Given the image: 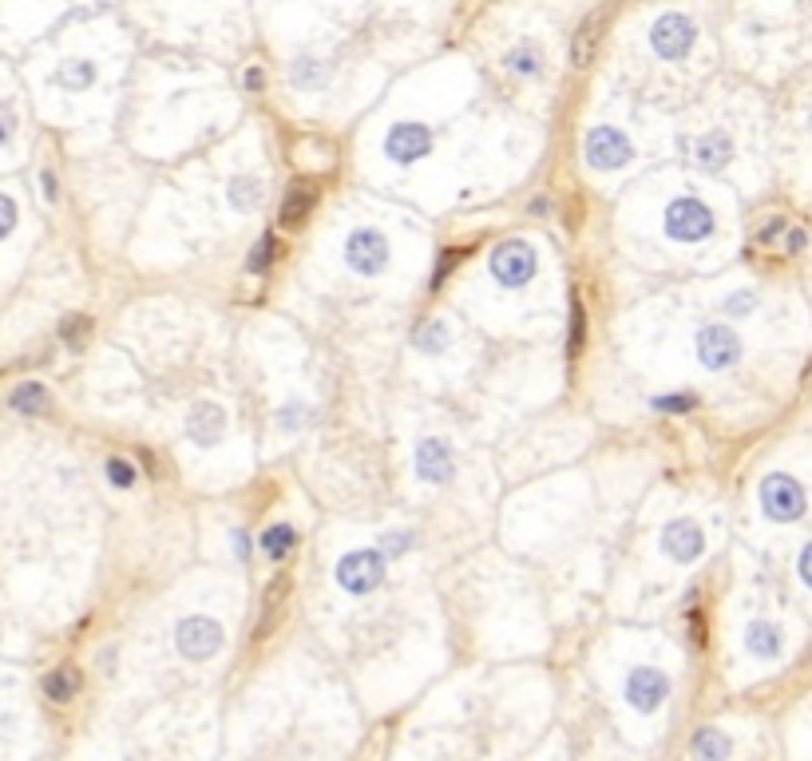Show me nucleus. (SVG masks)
<instances>
[{
  "instance_id": "obj_11",
  "label": "nucleus",
  "mask_w": 812,
  "mask_h": 761,
  "mask_svg": "<svg viewBox=\"0 0 812 761\" xmlns=\"http://www.w3.org/2000/svg\"><path fill=\"white\" fill-rule=\"evenodd\" d=\"M428 151H432V131L424 123H393L389 135H385V155L393 163H401V167L424 159Z\"/></svg>"
},
{
  "instance_id": "obj_16",
  "label": "nucleus",
  "mask_w": 812,
  "mask_h": 761,
  "mask_svg": "<svg viewBox=\"0 0 812 761\" xmlns=\"http://www.w3.org/2000/svg\"><path fill=\"white\" fill-rule=\"evenodd\" d=\"M313 207H317V183H309V179H298L290 191H286V199H282V207H278V222L286 226V230H298L305 218L313 215Z\"/></svg>"
},
{
  "instance_id": "obj_6",
  "label": "nucleus",
  "mask_w": 812,
  "mask_h": 761,
  "mask_svg": "<svg viewBox=\"0 0 812 761\" xmlns=\"http://www.w3.org/2000/svg\"><path fill=\"white\" fill-rule=\"evenodd\" d=\"M583 155H587V163H591L595 171H622V167L634 159V143H630L618 127L599 123V127L587 131V139H583Z\"/></svg>"
},
{
  "instance_id": "obj_45",
  "label": "nucleus",
  "mask_w": 812,
  "mask_h": 761,
  "mask_svg": "<svg viewBox=\"0 0 812 761\" xmlns=\"http://www.w3.org/2000/svg\"><path fill=\"white\" fill-rule=\"evenodd\" d=\"M234 551H238V559H246V532H234Z\"/></svg>"
},
{
  "instance_id": "obj_22",
  "label": "nucleus",
  "mask_w": 812,
  "mask_h": 761,
  "mask_svg": "<svg viewBox=\"0 0 812 761\" xmlns=\"http://www.w3.org/2000/svg\"><path fill=\"white\" fill-rule=\"evenodd\" d=\"M80 690V670L76 666H56L52 674H44V694L52 702H72Z\"/></svg>"
},
{
  "instance_id": "obj_1",
  "label": "nucleus",
  "mask_w": 812,
  "mask_h": 761,
  "mask_svg": "<svg viewBox=\"0 0 812 761\" xmlns=\"http://www.w3.org/2000/svg\"><path fill=\"white\" fill-rule=\"evenodd\" d=\"M385 567H389V559H385L381 551L361 547V551H349V555L337 559L333 579H337V587L349 591V595H369V591H377V587L385 583Z\"/></svg>"
},
{
  "instance_id": "obj_17",
  "label": "nucleus",
  "mask_w": 812,
  "mask_h": 761,
  "mask_svg": "<svg viewBox=\"0 0 812 761\" xmlns=\"http://www.w3.org/2000/svg\"><path fill=\"white\" fill-rule=\"evenodd\" d=\"M603 28H607V12H587V20L579 24V32H575V40H571V60H575V68H587V64L599 56Z\"/></svg>"
},
{
  "instance_id": "obj_10",
  "label": "nucleus",
  "mask_w": 812,
  "mask_h": 761,
  "mask_svg": "<svg viewBox=\"0 0 812 761\" xmlns=\"http://www.w3.org/2000/svg\"><path fill=\"white\" fill-rule=\"evenodd\" d=\"M622 694H626V702H630L638 714H654V710H662V702L670 698V678H666L662 670H654V666H634V670L626 674Z\"/></svg>"
},
{
  "instance_id": "obj_43",
  "label": "nucleus",
  "mask_w": 812,
  "mask_h": 761,
  "mask_svg": "<svg viewBox=\"0 0 812 761\" xmlns=\"http://www.w3.org/2000/svg\"><path fill=\"white\" fill-rule=\"evenodd\" d=\"M797 567H801V579H805V583L812 587V544L801 551V563H797Z\"/></svg>"
},
{
  "instance_id": "obj_24",
  "label": "nucleus",
  "mask_w": 812,
  "mask_h": 761,
  "mask_svg": "<svg viewBox=\"0 0 812 761\" xmlns=\"http://www.w3.org/2000/svg\"><path fill=\"white\" fill-rule=\"evenodd\" d=\"M8 405H12L16 413H24V417H36V413H44V409H48V393H44V385H40V381H24V385H16V389H12Z\"/></svg>"
},
{
  "instance_id": "obj_3",
  "label": "nucleus",
  "mask_w": 812,
  "mask_h": 761,
  "mask_svg": "<svg viewBox=\"0 0 812 761\" xmlns=\"http://www.w3.org/2000/svg\"><path fill=\"white\" fill-rule=\"evenodd\" d=\"M713 226H717L713 211L702 199H694V195H682V199H674L666 207V234L674 242H686V246L690 242H706L713 234Z\"/></svg>"
},
{
  "instance_id": "obj_31",
  "label": "nucleus",
  "mask_w": 812,
  "mask_h": 761,
  "mask_svg": "<svg viewBox=\"0 0 812 761\" xmlns=\"http://www.w3.org/2000/svg\"><path fill=\"white\" fill-rule=\"evenodd\" d=\"M698 405V393H662V397H654L650 401V409H658V413H670V417H678V413H690Z\"/></svg>"
},
{
  "instance_id": "obj_27",
  "label": "nucleus",
  "mask_w": 812,
  "mask_h": 761,
  "mask_svg": "<svg viewBox=\"0 0 812 761\" xmlns=\"http://www.w3.org/2000/svg\"><path fill=\"white\" fill-rule=\"evenodd\" d=\"M757 306H761V294H757L753 286H737L733 294H725L721 314H725V318H749Z\"/></svg>"
},
{
  "instance_id": "obj_32",
  "label": "nucleus",
  "mask_w": 812,
  "mask_h": 761,
  "mask_svg": "<svg viewBox=\"0 0 812 761\" xmlns=\"http://www.w3.org/2000/svg\"><path fill=\"white\" fill-rule=\"evenodd\" d=\"M464 258H468V250H444V254H440V262H436V270H432V290H440V286L452 278V270H456Z\"/></svg>"
},
{
  "instance_id": "obj_38",
  "label": "nucleus",
  "mask_w": 812,
  "mask_h": 761,
  "mask_svg": "<svg viewBox=\"0 0 812 761\" xmlns=\"http://www.w3.org/2000/svg\"><path fill=\"white\" fill-rule=\"evenodd\" d=\"M789 226H793V222H789V218H769V226H765V230H761V234H757V238H761V242H765V246H769V242H777V238H785V234H789Z\"/></svg>"
},
{
  "instance_id": "obj_30",
  "label": "nucleus",
  "mask_w": 812,
  "mask_h": 761,
  "mask_svg": "<svg viewBox=\"0 0 812 761\" xmlns=\"http://www.w3.org/2000/svg\"><path fill=\"white\" fill-rule=\"evenodd\" d=\"M274 258H278V242H274V234H266V238H258V246L250 250L246 270H250V274H266V270L274 266Z\"/></svg>"
},
{
  "instance_id": "obj_25",
  "label": "nucleus",
  "mask_w": 812,
  "mask_h": 761,
  "mask_svg": "<svg viewBox=\"0 0 812 761\" xmlns=\"http://www.w3.org/2000/svg\"><path fill=\"white\" fill-rule=\"evenodd\" d=\"M60 88H68V92H84V88H92L96 84V64H88V60H68V64H60V72L52 76Z\"/></svg>"
},
{
  "instance_id": "obj_15",
  "label": "nucleus",
  "mask_w": 812,
  "mask_h": 761,
  "mask_svg": "<svg viewBox=\"0 0 812 761\" xmlns=\"http://www.w3.org/2000/svg\"><path fill=\"white\" fill-rule=\"evenodd\" d=\"M690 159H694L702 171L717 175V171H725V163L733 159V139H729L725 131H706V135H698V139L690 143Z\"/></svg>"
},
{
  "instance_id": "obj_28",
  "label": "nucleus",
  "mask_w": 812,
  "mask_h": 761,
  "mask_svg": "<svg viewBox=\"0 0 812 761\" xmlns=\"http://www.w3.org/2000/svg\"><path fill=\"white\" fill-rule=\"evenodd\" d=\"M282 599H286V579H274L266 587V611H262V623H258V635H270L274 623H278V611H282Z\"/></svg>"
},
{
  "instance_id": "obj_26",
  "label": "nucleus",
  "mask_w": 812,
  "mask_h": 761,
  "mask_svg": "<svg viewBox=\"0 0 812 761\" xmlns=\"http://www.w3.org/2000/svg\"><path fill=\"white\" fill-rule=\"evenodd\" d=\"M412 341H416L420 353H440V349L452 341V329L444 326L440 318H428V322L416 326V337H412Z\"/></svg>"
},
{
  "instance_id": "obj_33",
  "label": "nucleus",
  "mask_w": 812,
  "mask_h": 761,
  "mask_svg": "<svg viewBox=\"0 0 812 761\" xmlns=\"http://www.w3.org/2000/svg\"><path fill=\"white\" fill-rule=\"evenodd\" d=\"M88 333H92V318H84V314H72V318L60 326V337H64L72 349H80V345L88 341Z\"/></svg>"
},
{
  "instance_id": "obj_18",
  "label": "nucleus",
  "mask_w": 812,
  "mask_h": 761,
  "mask_svg": "<svg viewBox=\"0 0 812 761\" xmlns=\"http://www.w3.org/2000/svg\"><path fill=\"white\" fill-rule=\"evenodd\" d=\"M781 647H785V639H781V627H777V623H769V619L749 623V631H745V651L753 654V658L773 662V658H781Z\"/></svg>"
},
{
  "instance_id": "obj_37",
  "label": "nucleus",
  "mask_w": 812,
  "mask_h": 761,
  "mask_svg": "<svg viewBox=\"0 0 812 761\" xmlns=\"http://www.w3.org/2000/svg\"><path fill=\"white\" fill-rule=\"evenodd\" d=\"M571 353H583V302L575 298V314H571V341H567Z\"/></svg>"
},
{
  "instance_id": "obj_42",
  "label": "nucleus",
  "mask_w": 812,
  "mask_h": 761,
  "mask_svg": "<svg viewBox=\"0 0 812 761\" xmlns=\"http://www.w3.org/2000/svg\"><path fill=\"white\" fill-rule=\"evenodd\" d=\"M242 84H246V88H250V92H262V84H266V80H262V68H246V76H242Z\"/></svg>"
},
{
  "instance_id": "obj_39",
  "label": "nucleus",
  "mask_w": 812,
  "mask_h": 761,
  "mask_svg": "<svg viewBox=\"0 0 812 761\" xmlns=\"http://www.w3.org/2000/svg\"><path fill=\"white\" fill-rule=\"evenodd\" d=\"M16 226V203L8 195H0V238H8Z\"/></svg>"
},
{
  "instance_id": "obj_4",
  "label": "nucleus",
  "mask_w": 812,
  "mask_h": 761,
  "mask_svg": "<svg viewBox=\"0 0 812 761\" xmlns=\"http://www.w3.org/2000/svg\"><path fill=\"white\" fill-rule=\"evenodd\" d=\"M345 262L353 274L361 278H377L389 270V238L373 226H357L349 238H345Z\"/></svg>"
},
{
  "instance_id": "obj_12",
  "label": "nucleus",
  "mask_w": 812,
  "mask_h": 761,
  "mask_svg": "<svg viewBox=\"0 0 812 761\" xmlns=\"http://www.w3.org/2000/svg\"><path fill=\"white\" fill-rule=\"evenodd\" d=\"M662 551L674 559V563H694V559H702L706 555V532H702V524H694V520H670L666 528H662Z\"/></svg>"
},
{
  "instance_id": "obj_19",
  "label": "nucleus",
  "mask_w": 812,
  "mask_h": 761,
  "mask_svg": "<svg viewBox=\"0 0 812 761\" xmlns=\"http://www.w3.org/2000/svg\"><path fill=\"white\" fill-rule=\"evenodd\" d=\"M733 754V742L729 734H721L717 726H702L694 738H690V758L694 761H729Z\"/></svg>"
},
{
  "instance_id": "obj_23",
  "label": "nucleus",
  "mask_w": 812,
  "mask_h": 761,
  "mask_svg": "<svg viewBox=\"0 0 812 761\" xmlns=\"http://www.w3.org/2000/svg\"><path fill=\"white\" fill-rule=\"evenodd\" d=\"M294 547H298V532H294L290 524H274V528H266V536H262V551H266V559H270V563H286Z\"/></svg>"
},
{
  "instance_id": "obj_5",
  "label": "nucleus",
  "mask_w": 812,
  "mask_h": 761,
  "mask_svg": "<svg viewBox=\"0 0 812 761\" xmlns=\"http://www.w3.org/2000/svg\"><path fill=\"white\" fill-rule=\"evenodd\" d=\"M488 266H492V278H496L500 286L519 290V286H527V282H531V274H535L539 258H535V246H531V242H523V238H508V242H500V246L492 250Z\"/></svg>"
},
{
  "instance_id": "obj_41",
  "label": "nucleus",
  "mask_w": 812,
  "mask_h": 761,
  "mask_svg": "<svg viewBox=\"0 0 812 761\" xmlns=\"http://www.w3.org/2000/svg\"><path fill=\"white\" fill-rule=\"evenodd\" d=\"M12 131H16V115L8 108H0V147L12 139Z\"/></svg>"
},
{
  "instance_id": "obj_8",
  "label": "nucleus",
  "mask_w": 812,
  "mask_h": 761,
  "mask_svg": "<svg viewBox=\"0 0 812 761\" xmlns=\"http://www.w3.org/2000/svg\"><path fill=\"white\" fill-rule=\"evenodd\" d=\"M694 349H698V361H702L710 373H725V369H733V365L741 361V337L725 326V322H713V326L698 329Z\"/></svg>"
},
{
  "instance_id": "obj_44",
  "label": "nucleus",
  "mask_w": 812,
  "mask_h": 761,
  "mask_svg": "<svg viewBox=\"0 0 812 761\" xmlns=\"http://www.w3.org/2000/svg\"><path fill=\"white\" fill-rule=\"evenodd\" d=\"M40 187H44L48 199H56V179H52V175H40Z\"/></svg>"
},
{
  "instance_id": "obj_36",
  "label": "nucleus",
  "mask_w": 812,
  "mask_h": 761,
  "mask_svg": "<svg viewBox=\"0 0 812 761\" xmlns=\"http://www.w3.org/2000/svg\"><path fill=\"white\" fill-rule=\"evenodd\" d=\"M805 246H809V230L793 222V226H789V234L781 238V250H785V254H801Z\"/></svg>"
},
{
  "instance_id": "obj_9",
  "label": "nucleus",
  "mask_w": 812,
  "mask_h": 761,
  "mask_svg": "<svg viewBox=\"0 0 812 761\" xmlns=\"http://www.w3.org/2000/svg\"><path fill=\"white\" fill-rule=\"evenodd\" d=\"M694 40H698V24L690 16H682V12H666L650 28V48L662 60H682L694 48Z\"/></svg>"
},
{
  "instance_id": "obj_21",
  "label": "nucleus",
  "mask_w": 812,
  "mask_h": 761,
  "mask_svg": "<svg viewBox=\"0 0 812 761\" xmlns=\"http://www.w3.org/2000/svg\"><path fill=\"white\" fill-rule=\"evenodd\" d=\"M262 179H250V175H234L230 179V187H226V199H230V207L234 211H242V215H250V211H258L262 207Z\"/></svg>"
},
{
  "instance_id": "obj_7",
  "label": "nucleus",
  "mask_w": 812,
  "mask_h": 761,
  "mask_svg": "<svg viewBox=\"0 0 812 761\" xmlns=\"http://www.w3.org/2000/svg\"><path fill=\"white\" fill-rule=\"evenodd\" d=\"M222 643H226L222 627L214 619H206V615H191V619H183L175 627V647L187 662H210L214 654L222 651Z\"/></svg>"
},
{
  "instance_id": "obj_34",
  "label": "nucleus",
  "mask_w": 812,
  "mask_h": 761,
  "mask_svg": "<svg viewBox=\"0 0 812 761\" xmlns=\"http://www.w3.org/2000/svg\"><path fill=\"white\" fill-rule=\"evenodd\" d=\"M377 551H381L385 559L408 555V551H412V532H385V536L377 540Z\"/></svg>"
},
{
  "instance_id": "obj_20",
  "label": "nucleus",
  "mask_w": 812,
  "mask_h": 761,
  "mask_svg": "<svg viewBox=\"0 0 812 761\" xmlns=\"http://www.w3.org/2000/svg\"><path fill=\"white\" fill-rule=\"evenodd\" d=\"M504 72H511V76H523V80L543 76V48H535L531 40H523V44L508 48V52H504Z\"/></svg>"
},
{
  "instance_id": "obj_40",
  "label": "nucleus",
  "mask_w": 812,
  "mask_h": 761,
  "mask_svg": "<svg viewBox=\"0 0 812 761\" xmlns=\"http://www.w3.org/2000/svg\"><path fill=\"white\" fill-rule=\"evenodd\" d=\"M305 421V405H286L282 417H278V429H298Z\"/></svg>"
},
{
  "instance_id": "obj_13",
  "label": "nucleus",
  "mask_w": 812,
  "mask_h": 761,
  "mask_svg": "<svg viewBox=\"0 0 812 761\" xmlns=\"http://www.w3.org/2000/svg\"><path fill=\"white\" fill-rule=\"evenodd\" d=\"M226 436V409L218 401H195L187 413V440L199 448H214Z\"/></svg>"
},
{
  "instance_id": "obj_2",
  "label": "nucleus",
  "mask_w": 812,
  "mask_h": 761,
  "mask_svg": "<svg viewBox=\"0 0 812 761\" xmlns=\"http://www.w3.org/2000/svg\"><path fill=\"white\" fill-rule=\"evenodd\" d=\"M761 508H765L769 520H777V524H793V520L805 516L809 500H805V488H801L793 476H785V472H769V476L761 480Z\"/></svg>"
},
{
  "instance_id": "obj_14",
  "label": "nucleus",
  "mask_w": 812,
  "mask_h": 761,
  "mask_svg": "<svg viewBox=\"0 0 812 761\" xmlns=\"http://www.w3.org/2000/svg\"><path fill=\"white\" fill-rule=\"evenodd\" d=\"M416 476L428 480V484H448V480L456 476V456H452V448H448L444 440H436V436L420 440V444H416Z\"/></svg>"
},
{
  "instance_id": "obj_29",
  "label": "nucleus",
  "mask_w": 812,
  "mask_h": 761,
  "mask_svg": "<svg viewBox=\"0 0 812 761\" xmlns=\"http://www.w3.org/2000/svg\"><path fill=\"white\" fill-rule=\"evenodd\" d=\"M290 80H294L298 88H317V84H325V68H321V60L298 56V60L290 64Z\"/></svg>"
},
{
  "instance_id": "obj_35",
  "label": "nucleus",
  "mask_w": 812,
  "mask_h": 761,
  "mask_svg": "<svg viewBox=\"0 0 812 761\" xmlns=\"http://www.w3.org/2000/svg\"><path fill=\"white\" fill-rule=\"evenodd\" d=\"M107 480H111L115 488H131V484H135V464L111 456V460H107Z\"/></svg>"
}]
</instances>
